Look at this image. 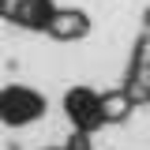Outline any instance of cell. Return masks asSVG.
Listing matches in <instances>:
<instances>
[{
    "label": "cell",
    "mask_w": 150,
    "mask_h": 150,
    "mask_svg": "<svg viewBox=\"0 0 150 150\" xmlns=\"http://www.w3.org/2000/svg\"><path fill=\"white\" fill-rule=\"evenodd\" d=\"M45 116V98L30 86H4L0 90V120L8 124V128H26V124H34Z\"/></svg>",
    "instance_id": "obj_1"
},
{
    "label": "cell",
    "mask_w": 150,
    "mask_h": 150,
    "mask_svg": "<svg viewBox=\"0 0 150 150\" xmlns=\"http://www.w3.org/2000/svg\"><path fill=\"white\" fill-rule=\"evenodd\" d=\"M64 112H68V120L75 124L79 135H90L94 128L105 124V116H101V94L90 90V86H71L64 94Z\"/></svg>",
    "instance_id": "obj_2"
},
{
    "label": "cell",
    "mask_w": 150,
    "mask_h": 150,
    "mask_svg": "<svg viewBox=\"0 0 150 150\" xmlns=\"http://www.w3.org/2000/svg\"><path fill=\"white\" fill-rule=\"evenodd\" d=\"M0 15L26 26V30H49L56 4L53 0H0Z\"/></svg>",
    "instance_id": "obj_3"
},
{
    "label": "cell",
    "mask_w": 150,
    "mask_h": 150,
    "mask_svg": "<svg viewBox=\"0 0 150 150\" xmlns=\"http://www.w3.org/2000/svg\"><path fill=\"white\" fill-rule=\"evenodd\" d=\"M124 90H128V98L135 101V105L150 101V34L139 38V45H135V53H131Z\"/></svg>",
    "instance_id": "obj_4"
},
{
    "label": "cell",
    "mask_w": 150,
    "mask_h": 150,
    "mask_svg": "<svg viewBox=\"0 0 150 150\" xmlns=\"http://www.w3.org/2000/svg\"><path fill=\"white\" fill-rule=\"evenodd\" d=\"M86 30H90V19L83 15V11L56 8V15H53V23H49L45 34H53L56 41H79V38H86Z\"/></svg>",
    "instance_id": "obj_5"
},
{
    "label": "cell",
    "mask_w": 150,
    "mask_h": 150,
    "mask_svg": "<svg viewBox=\"0 0 150 150\" xmlns=\"http://www.w3.org/2000/svg\"><path fill=\"white\" fill-rule=\"evenodd\" d=\"M131 109H135V101L128 98V90H124V86H120V90L101 94V116H105V124H116V120H124Z\"/></svg>",
    "instance_id": "obj_6"
}]
</instances>
